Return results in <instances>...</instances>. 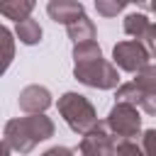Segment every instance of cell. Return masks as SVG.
I'll return each instance as SVG.
<instances>
[{
  "instance_id": "cell-18",
  "label": "cell",
  "mask_w": 156,
  "mask_h": 156,
  "mask_svg": "<svg viewBox=\"0 0 156 156\" xmlns=\"http://www.w3.org/2000/svg\"><path fill=\"white\" fill-rule=\"evenodd\" d=\"M127 7V2H110V0H95V10H98V15H102V17H115L117 12H122Z\"/></svg>"
},
{
  "instance_id": "cell-5",
  "label": "cell",
  "mask_w": 156,
  "mask_h": 156,
  "mask_svg": "<svg viewBox=\"0 0 156 156\" xmlns=\"http://www.w3.org/2000/svg\"><path fill=\"white\" fill-rule=\"evenodd\" d=\"M112 61H115V68H122L127 73H139L141 68L149 66V54L136 39H127L115 44Z\"/></svg>"
},
{
  "instance_id": "cell-15",
  "label": "cell",
  "mask_w": 156,
  "mask_h": 156,
  "mask_svg": "<svg viewBox=\"0 0 156 156\" xmlns=\"http://www.w3.org/2000/svg\"><path fill=\"white\" fill-rule=\"evenodd\" d=\"M149 24H151V20H149L144 12H129V15L124 17V32H127L129 37H134V39H139Z\"/></svg>"
},
{
  "instance_id": "cell-11",
  "label": "cell",
  "mask_w": 156,
  "mask_h": 156,
  "mask_svg": "<svg viewBox=\"0 0 156 156\" xmlns=\"http://www.w3.org/2000/svg\"><path fill=\"white\" fill-rule=\"evenodd\" d=\"M15 37H17L22 44L34 46V44L41 41V27H39L37 20L27 17V20H22V22H17V27H15Z\"/></svg>"
},
{
  "instance_id": "cell-4",
  "label": "cell",
  "mask_w": 156,
  "mask_h": 156,
  "mask_svg": "<svg viewBox=\"0 0 156 156\" xmlns=\"http://www.w3.org/2000/svg\"><path fill=\"white\" fill-rule=\"evenodd\" d=\"M105 127L112 136H122V139H132L139 134L141 129V115L136 107L124 105V102H115V107L110 110Z\"/></svg>"
},
{
  "instance_id": "cell-10",
  "label": "cell",
  "mask_w": 156,
  "mask_h": 156,
  "mask_svg": "<svg viewBox=\"0 0 156 156\" xmlns=\"http://www.w3.org/2000/svg\"><path fill=\"white\" fill-rule=\"evenodd\" d=\"M132 83L141 93V98H156V66H146L139 73H134V80Z\"/></svg>"
},
{
  "instance_id": "cell-7",
  "label": "cell",
  "mask_w": 156,
  "mask_h": 156,
  "mask_svg": "<svg viewBox=\"0 0 156 156\" xmlns=\"http://www.w3.org/2000/svg\"><path fill=\"white\" fill-rule=\"evenodd\" d=\"M20 110L27 115H44V110L51 105V93L44 85H27L20 93Z\"/></svg>"
},
{
  "instance_id": "cell-13",
  "label": "cell",
  "mask_w": 156,
  "mask_h": 156,
  "mask_svg": "<svg viewBox=\"0 0 156 156\" xmlns=\"http://www.w3.org/2000/svg\"><path fill=\"white\" fill-rule=\"evenodd\" d=\"M12 58H15V39H12V32L5 24H0V76L10 68Z\"/></svg>"
},
{
  "instance_id": "cell-21",
  "label": "cell",
  "mask_w": 156,
  "mask_h": 156,
  "mask_svg": "<svg viewBox=\"0 0 156 156\" xmlns=\"http://www.w3.org/2000/svg\"><path fill=\"white\" fill-rule=\"evenodd\" d=\"M0 156H10V146L5 144V139H0Z\"/></svg>"
},
{
  "instance_id": "cell-20",
  "label": "cell",
  "mask_w": 156,
  "mask_h": 156,
  "mask_svg": "<svg viewBox=\"0 0 156 156\" xmlns=\"http://www.w3.org/2000/svg\"><path fill=\"white\" fill-rule=\"evenodd\" d=\"M41 156H73V149H68V146H51Z\"/></svg>"
},
{
  "instance_id": "cell-17",
  "label": "cell",
  "mask_w": 156,
  "mask_h": 156,
  "mask_svg": "<svg viewBox=\"0 0 156 156\" xmlns=\"http://www.w3.org/2000/svg\"><path fill=\"white\" fill-rule=\"evenodd\" d=\"M112 156H144V151L134 139H122L119 144H115Z\"/></svg>"
},
{
  "instance_id": "cell-2",
  "label": "cell",
  "mask_w": 156,
  "mask_h": 156,
  "mask_svg": "<svg viewBox=\"0 0 156 156\" xmlns=\"http://www.w3.org/2000/svg\"><path fill=\"white\" fill-rule=\"evenodd\" d=\"M56 107H58V115L66 119V124H68L76 134H80V136L88 134L90 129H95V127L100 124L93 102H90L85 95H80V93H63V95L58 98Z\"/></svg>"
},
{
  "instance_id": "cell-19",
  "label": "cell",
  "mask_w": 156,
  "mask_h": 156,
  "mask_svg": "<svg viewBox=\"0 0 156 156\" xmlns=\"http://www.w3.org/2000/svg\"><path fill=\"white\" fill-rule=\"evenodd\" d=\"M141 151L144 156H156V129H146L141 134Z\"/></svg>"
},
{
  "instance_id": "cell-12",
  "label": "cell",
  "mask_w": 156,
  "mask_h": 156,
  "mask_svg": "<svg viewBox=\"0 0 156 156\" xmlns=\"http://www.w3.org/2000/svg\"><path fill=\"white\" fill-rule=\"evenodd\" d=\"M68 29V37L73 39V44H83V41H95V24H93V20L90 17H80V20H76L73 24H68L66 27Z\"/></svg>"
},
{
  "instance_id": "cell-3",
  "label": "cell",
  "mask_w": 156,
  "mask_h": 156,
  "mask_svg": "<svg viewBox=\"0 0 156 156\" xmlns=\"http://www.w3.org/2000/svg\"><path fill=\"white\" fill-rule=\"evenodd\" d=\"M73 76L83 85H90V88H98V90L119 88V73H117L115 63H110L105 58H95V61H88V63H76Z\"/></svg>"
},
{
  "instance_id": "cell-9",
  "label": "cell",
  "mask_w": 156,
  "mask_h": 156,
  "mask_svg": "<svg viewBox=\"0 0 156 156\" xmlns=\"http://www.w3.org/2000/svg\"><path fill=\"white\" fill-rule=\"evenodd\" d=\"M34 2L32 0H0V15H5L7 20L22 22L32 15Z\"/></svg>"
},
{
  "instance_id": "cell-14",
  "label": "cell",
  "mask_w": 156,
  "mask_h": 156,
  "mask_svg": "<svg viewBox=\"0 0 156 156\" xmlns=\"http://www.w3.org/2000/svg\"><path fill=\"white\" fill-rule=\"evenodd\" d=\"M102 58V51L98 46V41H83V44H73V61L76 63H88Z\"/></svg>"
},
{
  "instance_id": "cell-8",
  "label": "cell",
  "mask_w": 156,
  "mask_h": 156,
  "mask_svg": "<svg viewBox=\"0 0 156 156\" xmlns=\"http://www.w3.org/2000/svg\"><path fill=\"white\" fill-rule=\"evenodd\" d=\"M46 12L54 22H61L68 27L85 15V7H83V2H76V0H51L46 5Z\"/></svg>"
},
{
  "instance_id": "cell-1",
  "label": "cell",
  "mask_w": 156,
  "mask_h": 156,
  "mask_svg": "<svg viewBox=\"0 0 156 156\" xmlns=\"http://www.w3.org/2000/svg\"><path fill=\"white\" fill-rule=\"evenodd\" d=\"M54 136V122L46 115L15 117L5 124V144L20 154H29L39 141Z\"/></svg>"
},
{
  "instance_id": "cell-6",
  "label": "cell",
  "mask_w": 156,
  "mask_h": 156,
  "mask_svg": "<svg viewBox=\"0 0 156 156\" xmlns=\"http://www.w3.org/2000/svg\"><path fill=\"white\" fill-rule=\"evenodd\" d=\"M115 136L107 132V127L100 122L95 129L83 134L80 144L73 149V156H112L115 151Z\"/></svg>"
},
{
  "instance_id": "cell-16",
  "label": "cell",
  "mask_w": 156,
  "mask_h": 156,
  "mask_svg": "<svg viewBox=\"0 0 156 156\" xmlns=\"http://www.w3.org/2000/svg\"><path fill=\"white\" fill-rule=\"evenodd\" d=\"M144 49H146V54H149V58H156V22H151L146 29H144V34L136 39Z\"/></svg>"
}]
</instances>
